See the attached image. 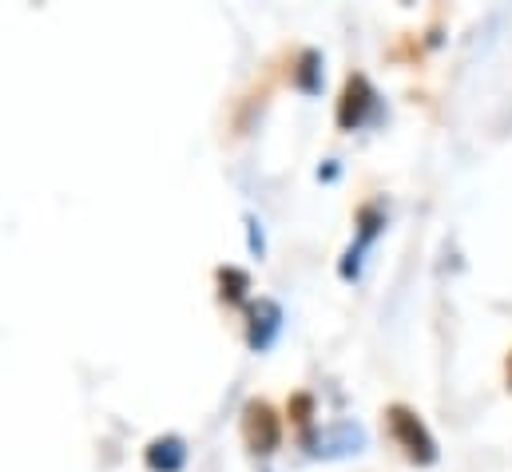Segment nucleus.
<instances>
[{"label": "nucleus", "mask_w": 512, "mask_h": 472, "mask_svg": "<svg viewBox=\"0 0 512 472\" xmlns=\"http://www.w3.org/2000/svg\"><path fill=\"white\" fill-rule=\"evenodd\" d=\"M278 326H282V310H278L274 302L262 298L258 306H251V346H255V350H266V346L274 342Z\"/></svg>", "instance_id": "obj_5"}, {"label": "nucleus", "mask_w": 512, "mask_h": 472, "mask_svg": "<svg viewBox=\"0 0 512 472\" xmlns=\"http://www.w3.org/2000/svg\"><path fill=\"white\" fill-rule=\"evenodd\" d=\"M370 108H374V88H370V80H366V76H350L346 88H342V100H338V123H342L346 131H354V127L366 123Z\"/></svg>", "instance_id": "obj_3"}, {"label": "nucleus", "mask_w": 512, "mask_h": 472, "mask_svg": "<svg viewBox=\"0 0 512 472\" xmlns=\"http://www.w3.org/2000/svg\"><path fill=\"white\" fill-rule=\"evenodd\" d=\"M385 421H389L393 441L405 449V457H409L413 465H433V461H437V441H433V433L421 425V417H417L413 409L389 405V409H385Z\"/></svg>", "instance_id": "obj_1"}, {"label": "nucleus", "mask_w": 512, "mask_h": 472, "mask_svg": "<svg viewBox=\"0 0 512 472\" xmlns=\"http://www.w3.org/2000/svg\"><path fill=\"white\" fill-rule=\"evenodd\" d=\"M219 286H223V298H227V302H239V298H243V290H247L251 282H247V274H243V270L227 266V270H219Z\"/></svg>", "instance_id": "obj_7"}, {"label": "nucleus", "mask_w": 512, "mask_h": 472, "mask_svg": "<svg viewBox=\"0 0 512 472\" xmlns=\"http://www.w3.org/2000/svg\"><path fill=\"white\" fill-rule=\"evenodd\" d=\"M509 385H512V361H509Z\"/></svg>", "instance_id": "obj_10"}, {"label": "nucleus", "mask_w": 512, "mask_h": 472, "mask_svg": "<svg viewBox=\"0 0 512 472\" xmlns=\"http://www.w3.org/2000/svg\"><path fill=\"white\" fill-rule=\"evenodd\" d=\"M187 465V445L179 437H159L147 445V469L151 472H179Z\"/></svg>", "instance_id": "obj_4"}, {"label": "nucleus", "mask_w": 512, "mask_h": 472, "mask_svg": "<svg viewBox=\"0 0 512 472\" xmlns=\"http://www.w3.org/2000/svg\"><path fill=\"white\" fill-rule=\"evenodd\" d=\"M298 88L318 92V56H314V52H306V56H302V68H298Z\"/></svg>", "instance_id": "obj_8"}, {"label": "nucleus", "mask_w": 512, "mask_h": 472, "mask_svg": "<svg viewBox=\"0 0 512 472\" xmlns=\"http://www.w3.org/2000/svg\"><path fill=\"white\" fill-rule=\"evenodd\" d=\"M310 413H314V401H310L306 393H298V397L290 401V417H294L298 425H306V421H310Z\"/></svg>", "instance_id": "obj_9"}, {"label": "nucleus", "mask_w": 512, "mask_h": 472, "mask_svg": "<svg viewBox=\"0 0 512 472\" xmlns=\"http://www.w3.org/2000/svg\"><path fill=\"white\" fill-rule=\"evenodd\" d=\"M362 441H366V437H362V429H354V425H338V429H330V433H322V437H318V449H314V453H322V445H330V449H326V457H330V453H350V449L358 453V445H362Z\"/></svg>", "instance_id": "obj_6"}, {"label": "nucleus", "mask_w": 512, "mask_h": 472, "mask_svg": "<svg viewBox=\"0 0 512 472\" xmlns=\"http://www.w3.org/2000/svg\"><path fill=\"white\" fill-rule=\"evenodd\" d=\"M243 437H247L251 453H258V457H266V453L278 449L282 429H278V413H274L266 401H251V405L243 409Z\"/></svg>", "instance_id": "obj_2"}]
</instances>
